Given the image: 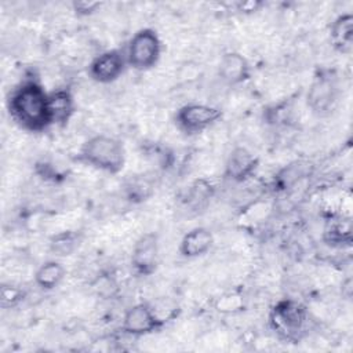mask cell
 I'll return each instance as SVG.
<instances>
[{"label": "cell", "instance_id": "cell-1", "mask_svg": "<svg viewBox=\"0 0 353 353\" xmlns=\"http://www.w3.org/2000/svg\"><path fill=\"white\" fill-rule=\"evenodd\" d=\"M10 117L25 131L43 132L51 127L48 114V92L33 80H23L8 95Z\"/></svg>", "mask_w": 353, "mask_h": 353}, {"label": "cell", "instance_id": "cell-2", "mask_svg": "<svg viewBox=\"0 0 353 353\" xmlns=\"http://www.w3.org/2000/svg\"><path fill=\"white\" fill-rule=\"evenodd\" d=\"M79 160L99 171L119 174L125 164L124 145L114 137L94 135L81 145Z\"/></svg>", "mask_w": 353, "mask_h": 353}, {"label": "cell", "instance_id": "cell-3", "mask_svg": "<svg viewBox=\"0 0 353 353\" xmlns=\"http://www.w3.org/2000/svg\"><path fill=\"white\" fill-rule=\"evenodd\" d=\"M307 310L295 299H280L269 312V325L272 331L284 341L296 342L306 327Z\"/></svg>", "mask_w": 353, "mask_h": 353}, {"label": "cell", "instance_id": "cell-4", "mask_svg": "<svg viewBox=\"0 0 353 353\" xmlns=\"http://www.w3.org/2000/svg\"><path fill=\"white\" fill-rule=\"evenodd\" d=\"M161 55V40L157 32L152 28H142L134 33L130 39L125 59L135 70H149L160 59Z\"/></svg>", "mask_w": 353, "mask_h": 353}, {"label": "cell", "instance_id": "cell-5", "mask_svg": "<svg viewBox=\"0 0 353 353\" xmlns=\"http://www.w3.org/2000/svg\"><path fill=\"white\" fill-rule=\"evenodd\" d=\"M222 117V110L216 106L207 103H186L181 106L175 113L176 127L188 134L194 135L205 131L219 121Z\"/></svg>", "mask_w": 353, "mask_h": 353}, {"label": "cell", "instance_id": "cell-6", "mask_svg": "<svg viewBox=\"0 0 353 353\" xmlns=\"http://www.w3.org/2000/svg\"><path fill=\"white\" fill-rule=\"evenodd\" d=\"M164 320L157 314L156 309L146 302L135 303L124 312L121 320V331L130 336H145L157 332L164 325Z\"/></svg>", "mask_w": 353, "mask_h": 353}, {"label": "cell", "instance_id": "cell-7", "mask_svg": "<svg viewBox=\"0 0 353 353\" xmlns=\"http://www.w3.org/2000/svg\"><path fill=\"white\" fill-rule=\"evenodd\" d=\"M159 237L153 232L143 233L138 237L131 252V268L138 276L148 277L159 266Z\"/></svg>", "mask_w": 353, "mask_h": 353}, {"label": "cell", "instance_id": "cell-8", "mask_svg": "<svg viewBox=\"0 0 353 353\" xmlns=\"http://www.w3.org/2000/svg\"><path fill=\"white\" fill-rule=\"evenodd\" d=\"M336 98H338L336 79L327 72H321L314 77L306 94L307 106L316 114H324L330 112L334 108Z\"/></svg>", "mask_w": 353, "mask_h": 353}, {"label": "cell", "instance_id": "cell-9", "mask_svg": "<svg viewBox=\"0 0 353 353\" xmlns=\"http://www.w3.org/2000/svg\"><path fill=\"white\" fill-rule=\"evenodd\" d=\"M125 54L119 50H108L97 55L88 65V76L99 84L116 81L125 70Z\"/></svg>", "mask_w": 353, "mask_h": 353}, {"label": "cell", "instance_id": "cell-10", "mask_svg": "<svg viewBox=\"0 0 353 353\" xmlns=\"http://www.w3.org/2000/svg\"><path fill=\"white\" fill-rule=\"evenodd\" d=\"M258 168V157L244 146H236L226 157L223 176L234 183H241L251 178Z\"/></svg>", "mask_w": 353, "mask_h": 353}, {"label": "cell", "instance_id": "cell-11", "mask_svg": "<svg viewBox=\"0 0 353 353\" xmlns=\"http://www.w3.org/2000/svg\"><path fill=\"white\" fill-rule=\"evenodd\" d=\"M218 74L223 83L229 85H237L250 79L251 66L247 58L240 52L229 51L221 57L218 63Z\"/></svg>", "mask_w": 353, "mask_h": 353}, {"label": "cell", "instance_id": "cell-12", "mask_svg": "<svg viewBox=\"0 0 353 353\" xmlns=\"http://www.w3.org/2000/svg\"><path fill=\"white\" fill-rule=\"evenodd\" d=\"M214 245V234L208 228L196 226L186 232L179 241V254L183 258L194 259L205 255Z\"/></svg>", "mask_w": 353, "mask_h": 353}, {"label": "cell", "instance_id": "cell-13", "mask_svg": "<svg viewBox=\"0 0 353 353\" xmlns=\"http://www.w3.org/2000/svg\"><path fill=\"white\" fill-rule=\"evenodd\" d=\"M76 112V101L68 88L48 92V114L51 125H66Z\"/></svg>", "mask_w": 353, "mask_h": 353}, {"label": "cell", "instance_id": "cell-14", "mask_svg": "<svg viewBox=\"0 0 353 353\" xmlns=\"http://www.w3.org/2000/svg\"><path fill=\"white\" fill-rule=\"evenodd\" d=\"M330 41L332 47L342 52L350 54L353 50V15L345 12L338 15L330 26Z\"/></svg>", "mask_w": 353, "mask_h": 353}, {"label": "cell", "instance_id": "cell-15", "mask_svg": "<svg viewBox=\"0 0 353 353\" xmlns=\"http://www.w3.org/2000/svg\"><path fill=\"white\" fill-rule=\"evenodd\" d=\"M66 276L65 266L55 261H47L41 263L34 273V284L43 291H52L61 285Z\"/></svg>", "mask_w": 353, "mask_h": 353}, {"label": "cell", "instance_id": "cell-16", "mask_svg": "<svg viewBox=\"0 0 353 353\" xmlns=\"http://www.w3.org/2000/svg\"><path fill=\"white\" fill-rule=\"evenodd\" d=\"M323 239L328 245L343 247L352 244V221L349 218H336L328 222Z\"/></svg>", "mask_w": 353, "mask_h": 353}, {"label": "cell", "instance_id": "cell-17", "mask_svg": "<svg viewBox=\"0 0 353 353\" xmlns=\"http://www.w3.org/2000/svg\"><path fill=\"white\" fill-rule=\"evenodd\" d=\"M309 172V165L303 161H294L288 165L283 167L274 175V188L277 190H285L292 188L296 182H299Z\"/></svg>", "mask_w": 353, "mask_h": 353}, {"label": "cell", "instance_id": "cell-18", "mask_svg": "<svg viewBox=\"0 0 353 353\" xmlns=\"http://www.w3.org/2000/svg\"><path fill=\"white\" fill-rule=\"evenodd\" d=\"M214 194V186L211 182L205 179H197L192 183L190 189L188 190V204L193 210H201L207 205V203L211 200Z\"/></svg>", "mask_w": 353, "mask_h": 353}, {"label": "cell", "instance_id": "cell-19", "mask_svg": "<svg viewBox=\"0 0 353 353\" xmlns=\"http://www.w3.org/2000/svg\"><path fill=\"white\" fill-rule=\"evenodd\" d=\"M124 188H125V197L131 203H142L148 200L153 193L152 181L145 176L131 178Z\"/></svg>", "mask_w": 353, "mask_h": 353}, {"label": "cell", "instance_id": "cell-20", "mask_svg": "<svg viewBox=\"0 0 353 353\" xmlns=\"http://www.w3.org/2000/svg\"><path fill=\"white\" fill-rule=\"evenodd\" d=\"M245 307V301L243 294L232 291L219 296L215 302V310L222 314H234L243 312Z\"/></svg>", "mask_w": 353, "mask_h": 353}, {"label": "cell", "instance_id": "cell-21", "mask_svg": "<svg viewBox=\"0 0 353 353\" xmlns=\"http://www.w3.org/2000/svg\"><path fill=\"white\" fill-rule=\"evenodd\" d=\"M25 298V292L18 285L11 283H3L0 287V306L3 309H11L18 306Z\"/></svg>", "mask_w": 353, "mask_h": 353}, {"label": "cell", "instance_id": "cell-22", "mask_svg": "<svg viewBox=\"0 0 353 353\" xmlns=\"http://www.w3.org/2000/svg\"><path fill=\"white\" fill-rule=\"evenodd\" d=\"M77 237L73 233H62L50 243L51 251L58 256H68L77 248Z\"/></svg>", "mask_w": 353, "mask_h": 353}, {"label": "cell", "instance_id": "cell-23", "mask_svg": "<svg viewBox=\"0 0 353 353\" xmlns=\"http://www.w3.org/2000/svg\"><path fill=\"white\" fill-rule=\"evenodd\" d=\"M101 6H102L101 1H94V0H74L72 3L73 11L81 17H87L97 12L101 8Z\"/></svg>", "mask_w": 353, "mask_h": 353}, {"label": "cell", "instance_id": "cell-24", "mask_svg": "<svg viewBox=\"0 0 353 353\" xmlns=\"http://www.w3.org/2000/svg\"><path fill=\"white\" fill-rule=\"evenodd\" d=\"M237 11L243 12V14H252L259 11L263 7V1L259 0H245V1H239L236 4Z\"/></svg>", "mask_w": 353, "mask_h": 353}]
</instances>
